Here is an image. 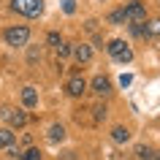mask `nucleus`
<instances>
[{
    "label": "nucleus",
    "mask_w": 160,
    "mask_h": 160,
    "mask_svg": "<svg viewBox=\"0 0 160 160\" xmlns=\"http://www.w3.org/2000/svg\"><path fill=\"white\" fill-rule=\"evenodd\" d=\"M152 160H160V152H158V155H155V158H152Z\"/></svg>",
    "instance_id": "20"
},
{
    "label": "nucleus",
    "mask_w": 160,
    "mask_h": 160,
    "mask_svg": "<svg viewBox=\"0 0 160 160\" xmlns=\"http://www.w3.org/2000/svg\"><path fill=\"white\" fill-rule=\"evenodd\" d=\"M62 8H65V14H73V11H76V3H73V0H62Z\"/></svg>",
    "instance_id": "18"
},
{
    "label": "nucleus",
    "mask_w": 160,
    "mask_h": 160,
    "mask_svg": "<svg viewBox=\"0 0 160 160\" xmlns=\"http://www.w3.org/2000/svg\"><path fill=\"white\" fill-rule=\"evenodd\" d=\"M109 22H114V25L125 22V14H122V8H119V11H111V14H109Z\"/></svg>",
    "instance_id": "16"
},
{
    "label": "nucleus",
    "mask_w": 160,
    "mask_h": 160,
    "mask_svg": "<svg viewBox=\"0 0 160 160\" xmlns=\"http://www.w3.org/2000/svg\"><path fill=\"white\" fill-rule=\"evenodd\" d=\"M136 155H138L141 160H152V158H155V152H152L149 147H138V149H136Z\"/></svg>",
    "instance_id": "15"
},
{
    "label": "nucleus",
    "mask_w": 160,
    "mask_h": 160,
    "mask_svg": "<svg viewBox=\"0 0 160 160\" xmlns=\"http://www.w3.org/2000/svg\"><path fill=\"white\" fill-rule=\"evenodd\" d=\"M90 87H92V92H98V95H109L111 92V82L106 79V76H95Z\"/></svg>",
    "instance_id": "6"
},
{
    "label": "nucleus",
    "mask_w": 160,
    "mask_h": 160,
    "mask_svg": "<svg viewBox=\"0 0 160 160\" xmlns=\"http://www.w3.org/2000/svg\"><path fill=\"white\" fill-rule=\"evenodd\" d=\"M109 54L117 62H130L133 60V52H130V46H128L125 41H119V38H114V41L109 43Z\"/></svg>",
    "instance_id": "3"
},
{
    "label": "nucleus",
    "mask_w": 160,
    "mask_h": 160,
    "mask_svg": "<svg viewBox=\"0 0 160 160\" xmlns=\"http://www.w3.org/2000/svg\"><path fill=\"white\" fill-rule=\"evenodd\" d=\"M27 38H30V30H27L25 25L8 27V30H6V43H8V46H25Z\"/></svg>",
    "instance_id": "4"
},
{
    "label": "nucleus",
    "mask_w": 160,
    "mask_h": 160,
    "mask_svg": "<svg viewBox=\"0 0 160 160\" xmlns=\"http://www.w3.org/2000/svg\"><path fill=\"white\" fill-rule=\"evenodd\" d=\"M73 57L79 60V62H87V60L92 57V49H90L87 43H82V46H76V49H73Z\"/></svg>",
    "instance_id": "9"
},
{
    "label": "nucleus",
    "mask_w": 160,
    "mask_h": 160,
    "mask_svg": "<svg viewBox=\"0 0 160 160\" xmlns=\"http://www.w3.org/2000/svg\"><path fill=\"white\" fill-rule=\"evenodd\" d=\"M46 41H49L52 46H54V49H57L60 43H62V38H60V33H49V35H46Z\"/></svg>",
    "instance_id": "17"
},
{
    "label": "nucleus",
    "mask_w": 160,
    "mask_h": 160,
    "mask_svg": "<svg viewBox=\"0 0 160 160\" xmlns=\"http://www.w3.org/2000/svg\"><path fill=\"white\" fill-rule=\"evenodd\" d=\"M49 138L52 141H62V138H65V128L62 125H52L49 128Z\"/></svg>",
    "instance_id": "12"
},
{
    "label": "nucleus",
    "mask_w": 160,
    "mask_h": 160,
    "mask_svg": "<svg viewBox=\"0 0 160 160\" xmlns=\"http://www.w3.org/2000/svg\"><path fill=\"white\" fill-rule=\"evenodd\" d=\"M22 103H25L27 109L38 106V92H35V87H25V90H22Z\"/></svg>",
    "instance_id": "8"
},
{
    "label": "nucleus",
    "mask_w": 160,
    "mask_h": 160,
    "mask_svg": "<svg viewBox=\"0 0 160 160\" xmlns=\"http://www.w3.org/2000/svg\"><path fill=\"white\" fill-rule=\"evenodd\" d=\"M57 54H60V57H68V54H71V46H68V43H60V46H57Z\"/></svg>",
    "instance_id": "19"
},
{
    "label": "nucleus",
    "mask_w": 160,
    "mask_h": 160,
    "mask_svg": "<svg viewBox=\"0 0 160 160\" xmlns=\"http://www.w3.org/2000/svg\"><path fill=\"white\" fill-rule=\"evenodd\" d=\"M11 8L17 14H25V17H41L43 0H11Z\"/></svg>",
    "instance_id": "1"
},
{
    "label": "nucleus",
    "mask_w": 160,
    "mask_h": 160,
    "mask_svg": "<svg viewBox=\"0 0 160 160\" xmlns=\"http://www.w3.org/2000/svg\"><path fill=\"white\" fill-rule=\"evenodd\" d=\"M122 14H125V19L133 22V25H141L144 19H147V8H144V3H138V0H130L125 8H122Z\"/></svg>",
    "instance_id": "2"
},
{
    "label": "nucleus",
    "mask_w": 160,
    "mask_h": 160,
    "mask_svg": "<svg viewBox=\"0 0 160 160\" xmlns=\"http://www.w3.org/2000/svg\"><path fill=\"white\" fill-rule=\"evenodd\" d=\"M144 35H160V19H152L149 25L144 27Z\"/></svg>",
    "instance_id": "13"
},
{
    "label": "nucleus",
    "mask_w": 160,
    "mask_h": 160,
    "mask_svg": "<svg viewBox=\"0 0 160 160\" xmlns=\"http://www.w3.org/2000/svg\"><path fill=\"white\" fill-rule=\"evenodd\" d=\"M111 138H114V141H117V144H122V141H128V138H130V133H128V128L117 125V128H114V130H111Z\"/></svg>",
    "instance_id": "11"
},
{
    "label": "nucleus",
    "mask_w": 160,
    "mask_h": 160,
    "mask_svg": "<svg viewBox=\"0 0 160 160\" xmlns=\"http://www.w3.org/2000/svg\"><path fill=\"white\" fill-rule=\"evenodd\" d=\"M22 160H41V149L38 147H30V149L25 152V155H19Z\"/></svg>",
    "instance_id": "14"
},
{
    "label": "nucleus",
    "mask_w": 160,
    "mask_h": 160,
    "mask_svg": "<svg viewBox=\"0 0 160 160\" xmlns=\"http://www.w3.org/2000/svg\"><path fill=\"white\" fill-rule=\"evenodd\" d=\"M3 117L8 119L11 125H17V128L27 125V114H25V111H3Z\"/></svg>",
    "instance_id": "7"
},
{
    "label": "nucleus",
    "mask_w": 160,
    "mask_h": 160,
    "mask_svg": "<svg viewBox=\"0 0 160 160\" xmlns=\"http://www.w3.org/2000/svg\"><path fill=\"white\" fill-rule=\"evenodd\" d=\"M65 90H68V95L79 98V95L87 92V82L82 79V76H71V79H68V84H65Z\"/></svg>",
    "instance_id": "5"
},
{
    "label": "nucleus",
    "mask_w": 160,
    "mask_h": 160,
    "mask_svg": "<svg viewBox=\"0 0 160 160\" xmlns=\"http://www.w3.org/2000/svg\"><path fill=\"white\" fill-rule=\"evenodd\" d=\"M11 144H14V133H11V128H0V147L8 149Z\"/></svg>",
    "instance_id": "10"
}]
</instances>
